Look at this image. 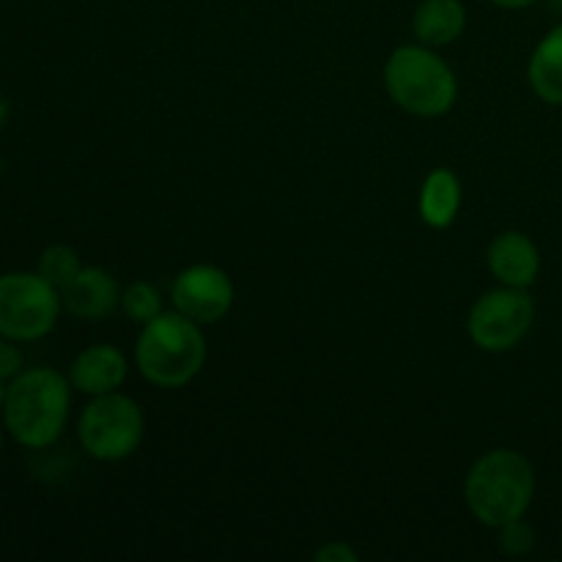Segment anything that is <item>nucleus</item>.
I'll return each instance as SVG.
<instances>
[{
  "mask_svg": "<svg viewBox=\"0 0 562 562\" xmlns=\"http://www.w3.org/2000/svg\"><path fill=\"white\" fill-rule=\"evenodd\" d=\"M488 3H494L497 9H508V11H519V9H530L536 0H488Z\"/></svg>",
  "mask_w": 562,
  "mask_h": 562,
  "instance_id": "20",
  "label": "nucleus"
},
{
  "mask_svg": "<svg viewBox=\"0 0 562 562\" xmlns=\"http://www.w3.org/2000/svg\"><path fill=\"white\" fill-rule=\"evenodd\" d=\"M135 366L159 390L187 387L206 366V338L201 324L165 311L143 324L135 344Z\"/></svg>",
  "mask_w": 562,
  "mask_h": 562,
  "instance_id": "3",
  "label": "nucleus"
},
{
  "mask_svg": "<svg viewBox=\"0 0 562 562\" xmlns=\"http://www.w3.org/2000/svg\"><path fill=\"white\" fill-rule=\"evenodd\" d=\"M461 201H464V192H461L459 176L450 168H434L420 187L417 212H420V220L428 228L442 231L456 223L461 212Z\"/></svg>",
  "mask_w": 562,
  "mask_h": 562,
  "instance_id": "13",
  "label": "nucleus"
},
{
  "mask_svg": "<svg viewBox=\"0 0 562 562\" xmlns=\"http://www.w3.org/2000/svg\"><path fill=\"white\" fill-rule=\"evenodd\" d=\"M82 267H86V263L80 261V256H77L75 247L49 245V247H44L42 256H38L36 272L42 274L47 283H53L55 289L60 291L71 278H75L77 272H80Z\"/></svg>",
  "mask_w": 562,
  "mask_h": 562,
  "instance_id": "16",
  "label": "nucleus"
},
{
  "mask_svg": "<svg viewBox=\"0 0 562 562\" xmlns=\"http://www.w3.org/2000/svg\"><path fill=\"white\" fill-rule=\"evenodd\" d=\"M143 437H146V415L140 404L121 390L91 398L77 423V439L82 450L91 459L108 464L137 453Z\"/></svg>",
  "mask_w": 562,
  "mask_h": 562,
  "instance_id": "5",
  "label": "nucleus"
},
{
  "mask_svg": "<svg viewBox=\"0 0 562 562\" xmlns=\"http://www.w3.org/2000/svg\"><path fill=\"white\" fill-rule=\"evenodd\" d=\"M0 450H3V428H0Z\"/></svg>",
  "mask_w": 562,
  "mask_h": 562,
  "instance_id": "22",
  "label": "nucleus"
},
{
  "mask_svg": "<svg viewBox=\"0 0 562 562\" xmlns=\"http://www.w3.org/2000/svg\"><path fill=\"white\" fill-rule=\"evenodd\" d=\"M499 549L510 558H521V554H530L536 549V530H532L530 521L521 516V519L508 521V525L499 527Z\"/></svg>",
  "mask_w": 562,
  "mask_h": 562,
  "instance_id": "17",
  "label": "nucleus"
},
{
  "mask_svg": "<svg viewBox=\"0 0 562 562\" xmlns=\"http://www.w3.org/2000/svg\"><path fill=\"white\" fill-rule=\"evenodd\" d=\"M532 322H536V302H532L530 289L499 285L477 296L475 305L470 307L467 333L481 351L503 355L527 338Z\"/></svg>",
  "mask_w": 562,
  "mask_h": 562,
  "instance_id": "7",
  "label": "nucleus"
},
{
  "mask_svg": "<svg viewBox=\"0 0 562 562\" xmlns=\"http://www.w3.org/2000/svg\"><path fill=\"white\" fill-rule=\"evenodd\" d=\"M60 305L69 316L82 322H99L121 307V289L113 274L102 267H82L60 289Z\"/></svg>",
  "mask_w": 562,
  "mask_h": 562,
  "instance_id": "9",
  "label": "nucleus"
},
{
  "mask_svg": "<svg viewBox=\"0 0 562 562\" xmlns=\"http://www.w3.org/2000/svg\"><path fill=\"white\" fill-rule=\"evenodd\" d=\"M234 280L214 263H192V267L181 269L170 285L173 311L192 318L201 327L223 322L234 307Z\"/></svg>",
  "mask_w": 562,
  "mask_h": 562,
  "instance_id": "8",
  "label": "nucleus"
},
{
  "mask_svg": "<svg viewBox=\"0 0 562 562\" xmlns=\"http://www.w3.org/2000/svg\"><path fill=\"white\" fill-rule=\"evenodd\" d=\"M412 31L426 47H448L467 31V5L461 0H420L412 14Z\"/></svg>",
  "mask_w": 562,
  "mask_h": 562,
  "instance_id": "12",
  "label": "nucleus"
},
{
  "mask_svg": "<svg viewBox=\"0 0 562 562\" xmlns=\"http://www.w3.org/2000/svg\"><path fill=\"white\" fill-rule=\"evenodd\" d=\"M69 382L82 395H108L124 387L130 376V360L113 344H93L82 349L69 366Z\"/></svg>",
  "mask_w": 562,
  "mask_h": 562,
  "instance_id": "11",
  "label": "nucleus"
},
{
  "mask_svg": "<svg viewBox=\"0 0 562 562\" xmlns=\"http://www.w3.org/2000/svg\"><path fill=\"white\" fill-rule=\"evenodd\" d=\"M492 278L510 289H530L541 274V250L521 231H503L492 239L486 252Z\"/></svg>",
  "mask_w": 562,
  "mask_h": 562,
  "instance_id": "10",
  "label": "nucleus"
},
{
  "mask_svg": "<svg viewBox=\"0 0 562 562\" xmlns=\"http://www.w3.org/2000/svg\"><path fill=\"white\" fill-rule=\"evenodd\" d=\"M316 562H360V554L349 547L346 541H329L313 554Z\"/></svg>",
  "mask_w": 562,
  "mask_h": 562,
  "instance_id": "19",
  "label": "nucleus"
},
{
  "mask_svg": "<svg viewBox=\"0 0 562 562\" xmlns=\"http://www.w3.org/2000/svg\"><path fill=\"white\" fill-rule=\"evenodd\" d=\"M527 80L541 102L562 108V22L536 44L527 64Z\"/></svg>",
  "mask_w": 562,
  "mask_h": 562,
  "instance_id": "14",
  "label": "nucleus"
},
{
  "mask_svg": "<svg viewBox=\"0 0 562 562\" xmlns=\"http://www.w3.org/2000/svg\"><path fill=\"white\" fill-rule=\"evenodd\" d=\"M71 382L47 366L25 368L9 382L3 428L22 448L44 450L58 442L71 409Z\"/></svg>",
  "mask_w": 562,
  "mask_h": 562,
  "instance_id": "1",
  "label": "nucleus"
},
{
  "mask_svg": "<svg viewBox=\"0 0 562 562\" xmlns=\"http://www.w3.org/2000/svg\"><path fill=\"white\" fill-rule=\"evenodd\" d=\"M384 91L417 119H439L459 99V77L445 58L426 44H401L384 60Z\"/></svg>",
  "mask_w": 562,
  "mask_h": 562,
  "instance_id": "4",
  "label": "nucleus"
},
{
  "mask_svg": "<svg viewBox=\"0 0 562 562\" xmlns=\"http://www.w3.org/2000/svg\"><path fill=\"white\" fill-rule=\"evenodd\" d=\"M121 311L130 322L135 324H148L151 318H157L159 313H165L162 307V294H159L157 285H151L148 280H135V283L126 285L121 291Z\"/></svg>",
  "mask_w": 562,
  "mask_h": 562,
  "instance_id": "15",
  "label": "nucleus"
},
{
  "mask_svg": "<svg viewBox=\"0 0 562 562\" xmlns=\"http://www.w3.org/2000/svg\"><path fill=\"white\" fill-rule=\"evenodd\" d=\"M536 497V470L530 459L514 448H494L470 467L464 481V503L483 527L499 530L521 519Z\"/></svg>",
  "mask_w": 562,
  "mask_h": 562,
  "instance_id": "2",
  "label": "nucleus"
},
{
  "mask_svg": "<svg viewBox=\"0 0 562 562\" xmlns=\"http://www.w3.org/2000/svg\"><path fill=\"white\" fill-rule=\"evenodd\" d=\"M25 371V357H22L16 340L0 338V379L3 382H11L14 376Z\"/></svg>",
  "mask_w": 562,
  "mask_h": 562,
  "instance_id": "18",
  "label": "nucleus"
},
{
  "mask_svg": "<svg viewBox=\"0 0 562 562\" xmlns=\"http://www.w3.org/2000/svg\"><path fill=\"white\" fill-rule=\"evenodd\" d=\"M5 395H9V382H3V379H0V412H3Z\"/></svg>",
  "mask_w": 562,
  "mask_h": 562,
  "instance_id": "21",
  "label": "nucleus"
},
{
  "mask_svg": "<svg viewBox=\"0 0 562 562\" xmlns=\"http://www.w3.org/2000/svg\"><path fill=\"white\" fill-rule=\"evenodd\" d=\"M554 3H560V5H562V0H554Z\"/></svg>",
  "mask_w": 562,
  "mask_h": 562,
  "instance_id": "23",
  "label": "nucleus"
},
{
  "mask_svg": "<svg viewBox=\"0 0 562 562\" xmlns=\"http://www.w3.org/2000/svg\"><path fill=\"white\" fill-rule=\"evenodd\" d=\"M60 291L38 272L0 274V338L31 344L58 324Z\"/></svg>",
  "mask_w": 562,
  "mask_h": 562,
  "instance_id": "6",
  "label": "nucleus"
}]
</instances>
